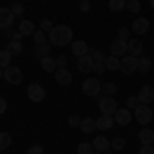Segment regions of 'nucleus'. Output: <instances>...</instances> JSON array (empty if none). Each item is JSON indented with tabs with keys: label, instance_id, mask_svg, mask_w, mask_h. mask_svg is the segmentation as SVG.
I'll list each match as a JSON object with an SVG mask.
<instances>
[{
	"label": "nucleus",
	"instance_id": "nucleus-16",
	"mask_svg": "<svg viewBox=\"0 0 154 154\" xmlns=\"http://www.w3.org/2000/svg\"><path fill=\"white\" fill-rule=\"evenodd\" d=\"M113 123H115V119L113 115H105V113H101V117L97 119V130H111L113 128Z\"/></svg>",
	"mask_w": 154,
	"mask_h": 154
},
{
	"label": "nucleus",
	"instance_id": "nucleus-23",
	"mask_svg": "<svg viewBox=\"0 0 154 154\" xmlns=\"http://www.w3.org/2000/svg\"><path fill=\"white\" fill-rule=\"evenodd\" d=\"M49 51H51V45H48V43H41V45H35V49H33V54H35L37 58H48Z\"/></svg>",
	"mask_w": 154,
	"mask_h": 154
},
{
	"label": "nucleus",
	"instance_id": "nucleus-25",
	"mask_svg": "<svg viewBox=\"0 0 154 154\" xmlns=\"http://www.w3.org/2000/svg\"><path fill=\"white\" fill-rule=\"evenodd\" d=\"M6 49L11 51L12 56H19V54L23 51V43H21V41H17V39H11V41L6 43Z\"/></svg>",
	"mask_w": 154,
	"mask_h": 154
},
{
	"label": "nucleus",
	"instance_id": "nucleus-8",
	"mask_svg": "<svg viewBox=\"0 0 154 154\" xmlns=\"http://www.w3.org/2000/svg\"><path fill=\"white\" fill-rule=\"evenodd\" d=\"M109 51H111V56H115V58H123V56L128 54V41L115 39V41L109 45Z\"/></svg>",
	"mask_w": 154,
	"mask_h": 154
},
{
	"label": "nucleus",
	"instance_id": "nucleus-27",
	"mask_svg": "<svg viewBox=\"0 0 154 154\" xmlns=\"http://www.w3.org/2000/svg\"><path fill=\"white\" fill-rule=\"evenodd\" d=\"M119 64H121V58H115V56H109L105 58V68L107 70H119Z\"/></svg>",
	"mask_w": 154,
	"mask_h": 154
},
{
	"label": "nucleus",
	"instance_id": "nucleus-39",
	"mask_svg": "<svg viewBox=\"0 0 154 154\" xmlns=\"http://www.w3.org/2000/svg\"><path fill=\"white\" fill-rule=\"evenodd\" d=\"M80 121H82V119L78 117V115H70V117H68V123H70L72 128H80Z\"/></svg>",
	"mask_w": 154,
	"mask_h": 154
},
{
	"label": "nucleus",
	"instance_id": "nucleus-24",
	"mask_svg": "<svg viewBox=\"0 0 154 154\" xmlns=\"http://www.w3.org/2000/svg\"><path fill=\"white\" fill-rule=\"evenodd\" d=\"M152 68V60L148 58V56H140L138 58V70L140 72H150Z\"/></svg>",
	"mask_w": 154,
	"mask_h": 154
},
{
	"label": "nucleus",
	"instance_id": "nucleus-29",
	"mask_svg": "<svg viewBox=\"0 0 154 154\" xmlns=\"http://www.w3.org/2000/svg\"><path fill=\"white\" fill-rule=\"evenodd\" d=\"M11 144H12L11 134H6V131H0V152H2V150H6Z\"/></svg>",
	"mask_w": 154,
	"mask_h": 154
},
{
	"label": "nucleus",
	"instance_id": "nucleus-41",
	"mask_svg": "<svg viewBox=\"0 0 154 154\" xmlns=\"http://www.w3.org/2000/svg\"><path fill=\"white\" fill-rule=\"evenodd\" d=\"M56 66H58V68H66V66H68V58H66V56H58V58H56Z\"/></svg>",
	"mask_w": 154,
	"mask_h": 154
},
{
	"label": "nucleus",
	"instance_id": "nucleus-6",
	"mask_svg": "<svg viewBox=\"0 0 154 154\" xmlns=\"http://www.w3.org/2000/svg\"><path fill=\"white\" fill-rule=\"evenodd\" d=\"M4 80L8 84H21L23 82V72H21V68H17V66L4 68Z\"/></svg>",
	"mask_w": 154,
	"mask_h": 154
},
{
	"label": "nucleus",
	"instance_id": "nucleus-36",
	"mask_svg": "<svg viewBox=\"0 0 154 154\" xmlns=\"http://www.w3.org/2000/svg\"><path fill=\"white\" fill-rule=\"evenodd\" d=\"M125 105H128V109H130V111H134L136 107L140 105V99H138V97H128V101H125Z\"/></svg>",
	"mask_w": 154,
	"mask_h": 154
},
{
	"label": "nucleus",
	"instance_id": "nucleus-26",
	"mask_svg": "<svg viewBox=\"0 0 154 154\" xmlns=\"http://www.w3.org/2000/svg\"><path fill=\"white\" fill-rule=\"evenodd\" d=\"M128 6V0H109V11L111 12H121Z\"/></svg>",
	"mask_w": 154,
	"mask_h": 154
},
{
	"label": "nucleus",
	"instance_id": "nucleus-17",
	"mask_svg": "<svg viewBox=\"0 0 154 154\" xmlns=\"http://www.w3.org/2000/svg\"><path fill=\"white\" fill-rule=\"evenodd\" d=\"M88 45H86V41H80V39H76V41H72V54L76 56V58H80V56H86L88 54Z\"/></svg>",
	"mask_w": 154,
	"mask_h": 154
},
{
	"label": "nucleus",
	"instance_id": "nucleus-33",
	"mask_svg": "<svg viewBox=\"0 0 154 154\" xmlns=\"http://www.w3.org/2000/svg\"><path fill=\"white\" fill-rule=\"evenodd\" d=\"M31 37L35 39V45H41V43H48V41H45V33H43L41 29H39V31H35V33H33Z\"/></svg>",
	"mask_w": 154,
	"mask_h": 154
},
{
	"label": "nucleus",
	"instance_id": "nucleus-30",
	"mask_svg": "<svg viewBox=\"0 0 154 154\" xmlns=\"http://www.w3.org/2000/svg\"><path fill=\"white\" fill-rule=\"evenodd\" d=\"M78 154H95V148H93V144H88V142L78 144Z\"/></svg>",
	"mask_w": 154,
	"mask_h": 154
},
{
	"label": "nucleus",
	"instance_id": "nucleus-13",
	"mask_svg": "<svg viewBox=\"0 0 154 154\" xmlns=\"http://www.w3.org/2000/svg\"><path fill=\"white\" fill-rule=\"evenodd\" d=\"M93 148H95V152H109L111 150V142L107 140L105 136H97L95 140H93Z\"/></svg>",
	"mask_w": 154,
	"mask_h": 154
},
{
	"label": "nucleus",
	"instance_id": "nucleus-49",
	"mask_svg": "<svg viewBox=\"0 0 154 154\" xmlns=\"http://www.w3.org/2000/svg\"><path fill=\"white\" fill-rule=\"evenodd\" d=\"M95 154H105V152H95Z\"/></svg>",
	"mask_w": 154,
	"mask_h": 154
},
{
	"label": "nucleus",
	"instance_id": "nucleus-12",
	"mask_svg": "<svg viewBox=\"0 0 154 154\" xmlns=\"http://www.w3.org/2000/svg\"><path fill=\"white\" fill-rule=\"evenodd\" d=\"M148 27H150L148 19H144V17H138V19L131 23V31H134L136 35H144V33H148Z\"/></svg>",
	"mask_w": 154,
	"mask_h": 154
},
{
	"label": "nucleus",
	"instance_id": "nucleus-31",
	"mask_svg": "<svg viewBox=\"0 0 154 154\" xmlns=\"http://www.w3.org/2000/svg\"><path fill=\"white\" fill-rule=\"evenodd\" d=\"M103 93H105L107 97L115 95V93H117V84H115V82H105V84H103Z\"/></svg>",
	"mask_w": 154,
	"mask_h": 154
},
{
	"label": "nucleus",
	"instance_id": "nucleus-34",
	"mask_svg": "<svg viewBox=\"0 0 154 154\" xmlns=\"http://www.w3.org/2000/svg\"><path fill=\"white\" fill-rule=\"evenodd\" d=\"M130 12H138L142 8V4H140V0H128V6H125Z\"/></svg>",
	"mask_w": 154,
	"mask_h": 154
},
{
	"label": "nucleus",
	"instance_id": "nucleus-14",
	"mask_svg": "<svg viewBox=\"0 0 154 154\" xmlns=\"http://www.w3.org/2000/svg\"><path fill=\"white\" fill-rule=\"evenodd\" d=\"M113 119H115L117 125H128L131 121V111L130 109H117L115 115H113Z\"/></svg>",
	"mask_w": 154,
	"mask_h": 154
},
{
	"label": "nucleus",
	"instance_id": "nucleus-20",
	"mask_svg": "<svg viewBox=\"0 0 154 154\" xmlns=\"http://www.w3.org/2000/svg\"><path fill=\"white\" fill-rule=\"evenodd\" d=\"M80 130H82L84 134H93V131L97 130V119H93V117H84L82 121H80Z\"/></svg>",
	"mask_w": 154,
	"mask_h": 154
},
{
	"label": "nucleus",
	"instance_id": "nucleus-32",
	"mask_svg": "<svg viewBox=\"0 0 154 154\" xmlns=\"http://www.w3.org/2000/svg\"><path fill=\"white\" fill-rule=\"evenodd\" d=\"M88 56L95 60V62H105V56H103V51H99V49H88Z\"/></svg>",
	"mask_w": 154,
	"mask_h": 154
},
{
	"label": "nucleus",
	"instance_id": "nucleus-21",
	"mask_svg": "<svg viewBox=\"0 0 154 154\" xmlns=\"http://www.w3.org/2000/svg\"><path fill=\"white\" fill-rule=\"evenodd\" d=\"M39 64H41V70H43V72H56V70H58L56 60L49 58V56H48V58H41V60H39Z\"/></svg>",
	"mask_w": 154,
	"mask_h": 154
},
{
	"label": "nucleus",
	"instance_id": "nucleus-46",
	"mask_svg": "<svg viewBox=\"0 0 154 154\" xmlns=\"http://www.w3.org/2000/svg\"><path fill=\"white\" fill-rule=\"evenodd\" d=\"M80 11H82V12L91 11V2H88V0H82V2H80Z\"/></svg>",
	"mask_w": 154,
	"mask_h": 154
},
{
	"label": "nucleus",
	"instance_id": "nucleus-1",
	"mask_svg": "<svg viewBox=\"0 0 154 154\" xmlns=\"http://www.w3.org/2000/svg\"><path fill=\"white\" fill-rule=\"evenodd\" d=\"M48 35H49V43H51V45H58V48L70 45L72 41H74V39H72L74 33H72V29L68 25H56Z\"/></svg>",
	"mask_w": 154,
	"mask_h": 154
},
{
	"label": "nucleus",
	"instance_id": "nucleus-35",
	"mask_svg": "<svg viewBox=\"0 0 154 154\" xmlns=\"http://www.w3.org/2000/svg\"><path fill=\"white\" fill-rule=\"evenodd\" d=\"M123 148H125V140L123 138H115L111 142V150H123Z\"/></svg>",
	"mask_w": 154,
	"mask_h": 154
},
{
	"label": "nucleus",
	"instance_id": "nucleus-48",
	"mask_svg": "<svg viewBox=\"0 0 154 154\" xmlns=\"http://www.w3.org/2000/svg\"><path fill=\"white\" fill-rule=\"evenodd\" d=\"M150 6H152V8H154V0H150Z\"/></svg>",
	"mask_w": 154,
	"mask_h": 154
},
{
	"label": "nucleus",
	"instance_id": "nucleus-42",
	"mask_svg": "<svg viewBox=\"0 0 154 154\" xmlns=\"http://www.w3.org/2000/svg\"><path fill=\"white\" fill-rule=\"evenodd\" d=\"M107 68H105V62H95V68H93V72H97V74H103Z\"/></svg>",
	"mask_w": 154,
	"mask_h": 154
},
{
	"label": "nucleus",
	"instance_id": "nucleus-40",
	"mask_svg": "<svg viewBox=\"0 0 154 154\" xmlns=\"http://www.w3.org/2000/svg\"><path fill=\"white\" fill-rule=\"evenodd\" d=\"M39 27H41V31H48V33L51 31V29H54V25H51V21H49V19H43Z\"/></svg>",
	"mask_w": 154,
	"mask_h": 154
},
{
	"label": "nucleus",
	"instance_id": "nucleus-38",
	"mask_svg": "<svg viewBox=\"0 0 154 154\" xmlns=\"http://www.w3.org/2000/svg\"><path fill=\"white\" fill-rule=\"evenodd\" d=\"M130 31H131V29H123V27H121V29L117 31V39H123V41H128V39H130Z\"/></svg>",
	"mask_w": 154,
	"mask_h": 154
},
{
	"label": "nucleus",
	"instance_id": "nucleus-18",
	"mask_svg": "<svg viewBox=\"0 0 154 154\" xmlns=\"http://www.w3.org/2000/svg\"><path fill=\"white\" fill-rule=\"evenodd\" d=\"M142 41L140 39H130L128 41V54L130 56H134V58H140L142 56Z\"/></svg>",
	"mask_w": 154,
	"mask_h": 154
},
{
	"label": "nucleus",
	"instance_id": "nucleus-50",
	"mask_svg": "<svg viewBox=\"0 0 154 154\" xmlns=\"http://www.w3.org/2000/svg\"><path fill=\"white\" fill-rule=\"evenodd\" d=\"M80 2H82V0H80Z\"/></svg>",
	"mask_w": 154,
	"mask_h": 154
},
{
	"label": "nucleus",
	"instance_id": "nucleus-45",
	"mask_svg": "<svg viewBox=\"0 0 154 154\" xmlns=\"http://www.w3.org/2000/svg\"><path fill=\"white\" fill-rule=\"evenodd\" d=\"M6 109H8L6 99H2V97H0V115H2V113H6Z\"/></svg>",
	"mask_w": 154,
	"mask_h": 154
},
{
	"label": "nucleus",
	"instance_id": "nucleus-47",
	"mask_svg": "<svg viewBox=\"0 0 154 154\" xmlns=\"http://www.w3.org/2000/svg\"><path fill=\"white\" fill-rule=\"evenodd\" d=\"M0 78H4V70L2 68H0Z\"/></svg>",
	"mask_w": 154,
	"mask_h": 154
},
{
	"label": "nucleus",
	"instance_id": "nucleus-3",
	"mask_svg": "<svg viewBox=\"0 0 154 154\" xmlns=\"http://www.w3.org/2000/svg\"><path fill=\"white\" fill-rule=\"evenodd\" d=\"M103 91V84L99 82L97 78H86L82 82V93L88 97H99V93Z\"/></svg>",
	"mask_w": 154,
	"mask_h": 154
},
{
	"label": "nucleus",
	"instance_id": "nucleus-11",
	"mask_svg": "<svg viewBox=\"0 0 154 154\" xmlns=\"http://www.w3.org/2000/svg\"><path fill=\"white\" fill-rule=\"evenodd\" d=\"M138 99H140L142 105H150V103L154 101V86L144 84L142 88H140V93H138Z\"/></svg>",
	"mask_w": 154,
	"mask_h": 154
},
{
	"label": "nucleus",
	"instance_id": "nucleus-5",
	"mask_svg": "<svg viewBox=\"0 0 154 154\" xmlns=\"http://www.w3.org/2000/svg\"><path fill=\"white\" fill-rule=\"evenodd\" d=\"M119 70H121V74H125V76L134 74V72L138 70V58H134V56H123V58H121V64H119Z\"/></svg>",
	"mask_w": 154,
	"mask_h": 154
},
{
	"label": "nucleus",
	"instance_id": "nucleus-4",
	"mask_svg": "<svg viewBox=\"0 0 154 154\" xmlns=\"http://www.w3.org/2000/svg\"><path fill=\"white\" fill-rule=\"evenodd\" d=\"M27 97H29L33 103H41V101L45 99V88H43L41 84H37V82H31L27 86Z\"/></svg>",
	"mask_w": 154,
	"mask_h": 154
},
{
	"label": "nucleus",
	"instance_id": "nucleus-2",
	"mask_svg": "<svg viewBox=\"0 0 154 154\" xmlns=\"http://www.w3.org/2000/svg\"><path fill=\"white\" fill-rule=\"evenodd\" d=\"M134 115H136V121H138V123L148 125V123L152 121V109L148 105H142V103H140V105L134 109Z\"/></svg>",
	"mask_w": 154,
	"mask_h": 154
},
{
	"label": "nucleus",
	"instance_id": "nucleus-22",
	"mask_svg": "<svg viewBox=\"0 0 154 154\" xmlns=\"http://www.w3.org/2000/svg\"><path fill=\"white\" fill-rule=\"evenodd\" d=\"M37 29L35 25H33V21H21V25H19V33L21 35H33Z\"/></svg>",
	"mask_w": 154,
	"mask_h": 154
},
{
	"label": "nucleus",
	"instance_id": "nucleus-37",
	"mask_svg": "<svg viewBox=\"0 0 154 154\" xmlns=\"http://www.w3.org/2000/svg\"><path fill=\"white\" fill-rule=\"evenodd\" d=\"M11 11H12L14 17H21V14H23V4H21V2H12Z\"/></svg>",
	"mask_w": 154,
	"mask_h": 154
},
{
	"label": "nucleus",
	"instance_id": "nucleus-19",
	"mask_svg": "<svg viewBox=\"0 0 154 154\" xmlns=\"http://www.w3.org/2000/svg\"><path fill=\"white\" fill-rule=\"evenodd\" d=\"M138 140L142 144H154V131L150 128H142L138 131Z\"/></svg>",
	"mask_w": 154,
	"mask_h": 154
},
{
	"label": "nucleus",
	"instance_id": "nucleus-28",
	"mask_svg": "<svg viewBox=\"0 0 154 154\" xmlns=\"http://www.w3.org/2000/svg\"><path fill=\"white\" fill-rule=\"evenodd\" d=\"M11 60H12V54L8 49H2V51H0V68H2V70L8 68V66H11Z\"/></svg>",
	"mask_w": 154,
	"mask_h": 154
},
{
	"label": "nucleus",
	"instance_id": "nucleus-43",
	"mask_svg": "<svg viewBox=\"0 0 154 154\" xmlns=\"http://www.w3.org/2000/svg\"><path fill=\"white\" fill-rule=\"evenodd\" d=\"M27 154H43V148H41L39 144H35V146H31V148L27 150Z\"/></svg>",
	"mask_w": 154,
	"mask_h": 154
},
{
	"label": "nucleus",
	"instance_id": "nucleus-44",
	"mask_svg": "<svg viewBox=\"0 0 154 154\" xmlns=\"http://www.w3.org/2000/svg\"><path fill=\"white\" fill-rule=\"evenodd\" d=\"M140 154H154V146L152 144H144L142 150H140Z\"/></svg>",
	"mask_w": 154,
	"mask_h": 154
},
{
	"label": "nucleus",
	"instance_id": "nucleus-9",
	"mask_svg": "<svg viewBox=\"0 0 154 154\" xmlns=\"http://www.w3.org/2000/svg\"><path fill=\"white\" fill-rule=\"evenodd\" d=\"M76 68H78V72H82V74H88V72H93V68H95V60L91 58L88 54L86 56H80L78 62H76Z\"/></svg>",
	"mask_w": 154,
	"mask_h": 154
},
{
	"label": "nucleus",
	"instance_id": "nucleus-10",
	"mask_svg": "<svg viewBox=\"0 0 154 154\" xmlns=\"http://www.w3.org/2000/svg\"><path fill=\"white\" fill-rule=\"evenodd\" d=\"M12 21H14V14H12L11 8H6V6H2L0 8V29H11L12 27Z\"/></svg>",
	"mask_w": 154,
	"mask_h": 154
},
{
	"label": "nucleus",
	"instance_id": "nucleus-15",
	"mask_svg": "<svg viewBox=\"0 0 154 154\" xmlns=\"http://www.w3.org/2000/svg\"><path fill=\"white\" fill-rule=\"evenodd\" d=\"M56 82L62 86H68V84H72V74L66 68H58L56 70Z\"/></svg>",
	"mask_w": 154,
	"mask_h": 154
},
{
	"label": "nucleus",
	"instance_id": "nucleus-7",
	"mask_svg": "<svg viewBox=\"0 0 154 154\" xmlns=\"http://www.w3.org/2000/svg\"><path fill=\"white\" fill-rule=\"evenodd\" d=\"M99 109H101V113H105V115H115V111H117L119 107H117V103H115L113 97H103V99L99 101Z\"/></svg>",
	"mask_w": 154,
	"mask_h": 154
}]
</instances>
